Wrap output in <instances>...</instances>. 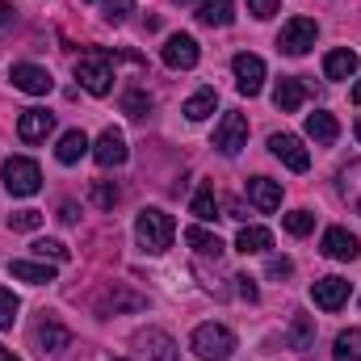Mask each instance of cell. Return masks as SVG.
<instances>
[{"mask_svg": "<svg viewBox=\"0 0 361 361\" xmlns=\"http://www.w3.org/2000/svg\"><path fill=\"white\" fill-rule=\"evenodd\" d=\"M135 240H139V248L152 252V257L169 252L173 240H177V223H173V214H164L160 206L139 210V219H135Z\"/></svg>", "mask_w": 361, "mask_h": 361, "instance_id": "cell-1", "label": "cell"}, {"mask_svg": "<svg viewBox=\"0 0 361 361\" xmlns=\"http://www.w3.org/2000/svg\"><path fill=\"white\" fill-rule=\"evenodd\" d=\"M189 349L202 361H231L235 353V332L227 324H197L189 336Z\"/></svg>", "mask_w": 361, "mask_h": 361, "instance_id": "cell-2", "label": "cell"}, {"mask_svg": "<svg viewBox=\"0 0 361 361\" xmlns=\"http://www.w3.org/2000/svg\"><path fill=\"white\" fill-rule=\"evenodd\" d=\"M76 80H80L92 97H105V92L114 89V55L101 51V47L85 51V55L76 59Z\"/></svg>", "mask_w": 361, "mask_h": 361, "instance_id": "cell-3", "label": "cell"}, {"mask_svg": "<svg viewBox=\"0 0 361 361\" xmlns=\"http://www.w3.org/2000/svg\"><path fill=\"white\" fill-rule=\"evenodd\" d=\"M4 189H8L13 197H34V193L42 189V173H38V164H34L30 156H13V160H4Z\"/></svg>", "mask_w": 361, "mask_h": 361, "instance_id": "cell-4", "label": "cell"}, {"mask_svg": "<svg viewBox=\"0 0 361 361\" xmlns=\"http://www.w3.org/2000/svg\"><path fill=\"white\" fill-rule=\"evenodd\" d=\"M315 38H319V25H315V17H290L286 25H281V34H277V51H286V55H307L311 47H315Z\"/></svg>", "mask_w": 361, "mask_h": 361, "instance_id": "cell-5", "label": "cell"}, {"mask_svg": "<svg viewBox=\"0 0 361 361\" xmlns=\"http://www.w3.org/2000/svg\"><path fill=\"white\" fill-rule=\"evenodd\" d=\"M231 72H235V89L244 92V97H257V92L265 89V59H261V55L240 51V55L231 59Z\"/></svg>", "mask_w": 361, "mask_h": 361, "instance_id": "cell-6", "label": "cell"}, {"mask_svg": "<svg viewBox=\"0 0 361 361\" xmlns=\"http://www.w3.org/2000/svg\"><path fill=\"white\" fill-rule=\"evenodd\" d=\"M214 147L223 152V156H235L240 147H248V118L244 114H223V122H219V130H214Z\"/></svg>", "mask_w": 361, "mask_h": 361, "instance_id": "cell-7", "label": "cell"}, {"mask_svg": "<svg viewBox=\"0 0 361 361\" xmlns=\"http://www.w3.org/2000/svg\"><path fill=\"white\" fill-rule=\"evenodd\" d=\"M164 63L173 68V72H189V68H197V59H202V47H197V38L193 34H173L169 42H164Z\"/></svg>", "mask_w": 361, "mask_h": 361, "instance_id": "cell-8", "label": "cell"}, {"mask_svg": "<svg viewBox=\"0 0 361 361\" xmlns=\"http://www.w3.org/2000/svg\"><path fill=\"white\" fill-rule=\"evenodd\" d=\"M269 152L290 169V173H307V169H311V156H307V147H302L298 135H269Z\"/></svg>", "mask_w": 361, "mask_h": 361, "instance_id": "cell-9", "label": "cell"}, {"mask_svg": "<svg viewBox=\"0 0 361 361\" xmlns=\"http://www.w3.org/2000/svg\"><path fill=\"white\" fill-rule=\"evenodd\" d=\"M135 345H139V353H143L147 361H180L177 341H173L164 328H147V332H139Z\"/></svg>", "mask_w": 361, "mask_h": 361, "instance_id": "cell-10", "label": "cell"}, {"mask_svg": "<svg viewBox=\"0 0 361 361\" xmlns=\"http://www.w3.org/2000/svg\"><path fill=\"white\" fill-rule=\"evenodd\" d=\"M8 80H13V89L30 92V97H47V92L55 89L51 72H47V68H38V63H13Z\"/></svg>", "mask_w": 361, "mask_h": 361, "instance_id": "cell-11", "label": "cell"}, {"mask_svg": "<svg viewBox=\"0 0 361 361\" xmlns=\"http://www.w3.org/2000/svg\"><path fill=\"white\" fill-rule=\"evenodd\" d=\"M126 156H130V152H126V139H122V130H114V126L101 130V139L92 143V160H97L101 169H122Z\"/></svg>", "mask_w": 361, "mask_h": 361, "instance_id": "cell-12", "label": "cell"}, {"mask_svg": "<svg viewBox=\"0 0 361 361\" xmlns=\"http://www.w3.org/2000/svg\"><path fill=\"white\" fill-rule=\"evenodd\" d=\"M311 298H315L319 311H341V307L349 302V281H345V277H319V281L311 286Z\"/></svg>", "mask_w": 361, "mask_h": 361, "instance_id": "cell-13", "label": "cell"}, {"mask_svg": "<svg viewBox=\"0 0 361 361\" xmlns=\"http://www.w3.org/2000/svg\"><path fill=\"white\" fill-rule=\"evenodd\" d=\"M34 345H38V353H51V357H55V353H63V349L72 345V332H68L59 319L47 315V319H38V328H34Z\"/></svg>", "mask_w": 361, "mask_h": 361, "instance_id": "cell-14", "label": "cell"}, {"mask_svg": "<svg viewBox=\"0 0 361 361\" xmlns=\"http://www.w3.org/2000/svg\"><path fill=\"white\" fill-rule=\"evenodd\" d=\"M324 257H332V261H357L361 240L353 231H345V227H328L324 231Z\"/></svg>", "mask_w": 361, "mask_h": 361, "instance_id": "cell-15", "label": "cell"}, {"mask_svg": "<svg viewBox=\"0 0 361 361\" xmlns=\"http://www.w3.org/2000/svg\"><path fill=\"white\" fill-rule=\"evenodd\" d=\"M51 130H55V114H47V109H25L17 118V139L21 143H42Z\"/></svg>", "mask_w": 361, "mask_h": 361, "instance_id": "cell-16", "label": "cell"}, {"mask_svg": "<svg viewBox=\"0 0 361 361\" xmlns=\"http://www.w3.org/2000/svg\"><path fill=\"white\" fill-rule=\"evenodd\" d=\"M143 307H147V298L135 294L130 286H109V290L97 298V311H101V315H109V311H114V315H118V311H143Z\"/></svg>", "mask_w": 361, "mask_h": 361, "instance_id": "cell-17", "label": "cell"}, {"mask_svg": "<svg viewBox=\"0 0 361 361\" xmlns=\"http://www.w3.org/2000/svg\"><path fill=\"white\" fill-rule=\"evenodd\" d=\"M357 68H361V59H357V51H349V47H341V51H332L324 59V76L328 80H353Z\"/></svg>", "mask_w": 361, "mask_h": 361, "instance_id": "cell-18", "label": "cell"}, {"mask_svg": "<svg viewBox=\"0 0 361 361\" xmlns=\"http://www.w3.org/2000/svg\"><path fill=\"white\" fill-rule=\"evenodd\" d=\"M248 202L257 206V210H277L281 206V185L269 177H252L248 180Z\"/></svg>", "mask_w": 361, "mask_h": 361, "instance_id": "cell-19", "label": "cell"}, {"mask_svg": "<svg viewBox=\"0 0 361 361\" xmlns=\"http://www.w3.org/2000/svg\"><path fill=\"white\" fill-rule=\"evenodd\" d=\"M8 273H13L17 281H30V286L55 281V265H47V261H8Z\"/></svg>", "mask_w": 361, "mask_h": 361, "instance_id": "cell-20", "label": "cell"}, {"mask_svg": "<svg viewBox=\"0 0 361 361\" xmlns=\"http://www.w3.org/2000/svg\"><path fill=\"white\" fill-rule=\"evenodd\" d=\"M231 17H235V0H202V4H197V21L210 25V30H214V25H219V30L231 25Z\"/></svg>", "mask_w": 361, "mask_h": 361, "instance_id": "cell-21", "label": "cell"}, {"mask_svg": "<svg viewBox=\"0 0 361 361\" xmlns=\"http://www.w3.org/2000/svg\"><path fill=\"white\" fill-rule=\"evenodd\" d=\"M89 147L92 143H89L85 130H68V135L59 139V147H55V160H59V164H80V156H85Z\"/></svg>", "mask_w": 361, "mask_h": 361, "instance_id": "cell-22", "label": "cell"}, {"mask_svg": "<svg viewBox=\"0 0 361 361\" xmlns=\"http://www.w3.org/2000/svg\"><path fill=\"white\" fill-rule=\"evenodd\" d=\"M302 101H307V85L302 80H281L277 85V92H273V105L281 109V114H294V109H302Z\"/></svg>", "mask_w": 361, "mask_h": 361, "instance_id": "cell-23", "label": "cell"}, {"mask_svg": "<svg viewBox=\"0 0 361 361\" xmlns=\"http://www.w3.org/2000/svg\"><path fill=\"white\" fill-rule=\"evenodd\" d=\"M235 248H240L244 257H252V252H269L273 248V231L269 227H240Z\"/></svg>", "mask_w": 361, "mask_h": 361, "instance_id": "cell-24", "label": "cell"}, {"mask_svg": "<svg viewBox=\"0 0 361 361\" xmlns=\"http://www.w3.org/2000/svg\"><path fill=\"white\" fill-rule=\"evenodd\" d=\"M307 135H311L315 143H336V139H341V126H336L332 114L315 109V114H307Z\"/></svg>", "mask_w": 361, "mask_h": 361, "instance_id": "cell-25", "label": "cell"}, {"mask_svg": "<svg viewBox=\"0 0 361 361\" xmlns=\"http://www.w3.org/2000/svg\"><path fill=\"white\" fill-rule=\"evenodd\" d=\"M214 105H219V92L214 89H197L189 101H185V118H189V122H206V118L214 114Z\"/></svg>", "mask_w": 361, "mask_h": 361, "instance_id": "cell-26", "label": "cell"}, {"mask_svg": "<svg viewBox=\"0 0 361 361\" xmlns=\"http://www.w3.org/2000/svg\"><path fill=\"white\" fill-rule=\"evenodd\" d=\"M332 361H361V328H345L332 341Z\"/></svg>", "mask_w": 361, "mask_h": 361, "instance_id": "cell-27", "label": "cell"}, {"mask_svg": "<svg viewBox=\"0 0 361 361\" xmlns=\"http://www.w3.org/2000/svg\"><path fill=\"white\" fill-rule=\"evenodd\" d=\"M185 244H189L193 252H202V257H219V252H223V240H219L214 231H206V227H189V231H185Z\"/></svg>", "mask_w": 361, "mask_h": 361, "instance_id": "cell-28", "label": "cell"}, {"mask_svg": "<svg viewBox=\"0 0 361 361\" xmlns=\"http://www.w3.org/2000/svg\"><path fill=\"white\" fill-rule=\"evenodd\" d=\"M341 197H345V202L361 214V160H357V164H349V169L341 173Z\"/></svg>", "mask_w": 361, "mask_h": 361, "instance_id": "cell-29", "label": "cell"}, {"mask_svg": "<svg viewBox=\"0 0 361 361\" xmlns=\"http://www.w3.org/2000/svg\"><path fill=\"white\" fill-rule=\"evenodd\" d=\"M202 223H214L219 219V197H214V185H202L197 193H193V206H189Z\"/></svg>", "mask_w": 361, "mask_h": 361, "instance_id": "cell-30", "label": "cell"}, {"mask_svg": "<svg viewBox=\"0 0 361 361\" xmlns=\"http://www.w3.org/2000/svg\"><path fill=\"white\" fill-rule=\"evenodd\" d=\"M122 114H130V118H147L152 114V97L143 89H126L122 92Z\"/></svg>", "mask_w": 361, "mask_h": 361, "instance_id": "cell-31", "label": "cell"}, {"mask_svg": "<svg viewBox=\"0 0 361 361\" xmlns=\"http://www.w3.org/2000/svg\"><path fill=\"white\" fill-rule=\"evenodd\" d=\"M34 252H38L42 261H55V265H68V261H72L68 244H59V240H34Z\"/></svg>", "mask_w": 361, "mask_h": 361, "instance_id": "cell-32", "label": "cell"}, {"mask_svg": "<svg viewBox=\"0 0 361 361\" xmlns=\"http://www.w3.org/2000/svg\"><path fill=\"white\" fill-rule=\"evenodd\" d=\"M118 197H122V189H118L114 180H92V202H97L101 210H114Z\"/></svg>", "mask_w": 361, "mask_h": 361, "instance_id": "cell-33", "label": "cell"}, {"mask_svg": "<svg viewBox=\"0 0 361 361\" xmlns=\"http://www.w3.org/2000/svg\"><path fill=\"white\" fill-rule=\"evenodd\" d=\"M281 223H286V231H290V235H307V231L315 227V214H311V210H290Z\"/></svg>", "mask_w": 361, "mask_h": 361, "instance_id": "cell-34", "label": "cell"}, {"mask_svg": "<svg viewBox=\"0 0 361 361\" xmlns=\"http://www.w3.org/2000/svg\"><path fill=\"white\" fill-rule=\"evenodd\" d=\"M17 311H21V298H17L13 290H4V286H0V328H13Z\"/></svg>", "mask_w": 361, "mask_h": 361, "instance_id": "cell-35", "label": "cell"}, {"mask_svg": "<svg viewBox=\"0 0 361 361\" xmlns=\"http://www.w3.org/2000/svg\"><path fill=\"white\" fill-rule=\"evenodd\" d=\"M130 13H135V0H105V13H101V17H105L109 25H122Z\"/></svg>", "mask_w": 361, "mask_h": 361, "instance_id": "cell-36", "label": "cell"}, {"mask_svg": "<svg viewBox=\"0 0 361 361\" xmlns=\"http://www.w3.org/2000/svg\"><path fill=\"white\" fill-rule=\"evenodd\" d=\"M8 227L13 231H38L42 227V214L38 210H17V214H8Z\"/></svg>", "mask_w": 361, "mask_h": 361, "instance_id": "cell-37", "label": "cell"}, {"mask_svg": "<svg viewBox=\"0 0 361 361\" xmlns=\"http://www.w3.org/2000/svg\"><path fill=\"white\" fill-rule=\"evenodd\" d=\"M248 13L261 17V21H269L273 13H277V0H248Z\"/></svg>", "mask_w": 361, "mask_h": 361, "instance_id": "cell-38", "label": "cell"}, {"mask_svg": "<svg viewBox=\"0 0 361 361\" xmlns=\"http://www.w3.org/2000/svg\"><path fill=\"white\" fill-rule=\"evenodd\" d=\"M294 273V261H286V257H269V277H290Z\"/></svg>", "mask_w": 361, "mask_h": 361, "instance_id": "cell-39", "label": "cell"}, {"mask_svg": "<svg viewBox=\"0 0 361 361\" xmlns=\"http://www.w3.org/2000/svg\"><path fill=\"white\" fill-rule=\"evenodd\" d=\"M307 341H311V324H307V319H298V324H294V349H302Z\"/></svg>", "mask_w": 361, "mask_h": 361, "instance_id": "cell-40", "label": "cell"}, {"mask_svg": "<svg viewBox=\"0 0 361 361\" xmlns=\"http://www.w3.org/2000/svg\"><path fill=\"white\" fill-rule=\"evenodd\" d=\"M235 281H240V294L252 302V298H257V286H252V277H235Z\"/></svg>", "mask_w": 361, "mask_h": 361, "instance_id": "cell-41", "label": "cell"}, {"mask_svg": "<svg viewBox=\"0 0 361 361\" xmlns=\"http://www.w3.org/2000/svg\"><path fill=\"white\" fill-rule=\"evenodd\" d=\"M13 17H17V8H13V4H8V0H0V30H4V25H8V21H13Z\"/></svg>", "mask_w": 361, "mask_h": 361, "instance_id": "cell-42", "label": "cell"}, {"mask_svg": "<svg viewBox=\"0 0 361 361\" xmlns=\"http://www.w3.org/2000/svg\"><path fill=\"white\" fill-rule=\"evenodd\" d=\"M59 219H63V223H76V206H72V202H63V206H59Z\"/></svg>", "mask_w": 361, "mask_h": 361, "instance_id": "cell-43", "label": "cell"}, {"mask_svg": "<svg viewBox=\"0 0 361 361\" xmlns=\"http://www.w3.org/2000/svg\"><path fill=\"white\" fill-rule=\"evenodd\" d=\"M0 361H17V357H13V353H8V349H4V345H0Z\"/></svg>", "mask_w": 361, "mask_h": 361, "instance_id": "cell-44", "label": "cell"}, {"mask_svg": "<svg viewBox=\"0 0 361 361\" xmlns=\"http://www.w3.org/2000/svg\"><path fill=\"white\" fill-rule=\"evenodd\" d=\"M353 101H357V105H361V80H357V85H353Z\"/></svg>", "mask_w": 361, "mask_h": 361, "instance_id": "cell-45", "label": "cell"}, {"mask_svg": "<svg viewBox=\"0 0 361 361\" xmlns=\"http://www.w3.org/2000/svg\"><path fill=\"white\" fill-rule=\"evenodd\" d=\"M353 135H357V143H361V118H357V126H353Z\"/></svg>", "mask_w": 361, "mask_h": 361, "instance_id": "cell-46", "label": "cell"}, {"mask_svg": "<svg viewBox=\"0 0 361 361\" xmlns=\"http://www.w3.org/2000/svg\"><path fill=\"white\" fill-rule=\"evenodd\" d=\"M89 4H105V0H89Z\"/></svg>", "mask_w": 361, "mask_h": 361, "instance_id": "cell-47", "label": "cell"}, {"mask_svg": "<svg viewBox=\"0 0 361 361\" xmlns=\"http://www.w3.org/2000/svg\"><path fill=\"white\" fill-rule=\"evenodd\" d=\"M118 361H122V357H118Z\"/></svg>", "mask_w": 361, "mask_h": 361, "instance_id": "cell-48", "label": "cell"}]
</instances>
